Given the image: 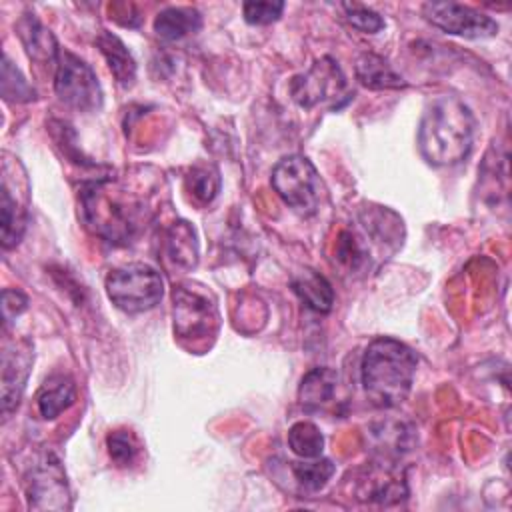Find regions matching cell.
I'll return each instance as SVG.
<instances>
[{
	"instance_id": "5bb4252c",
	"label": "cell",
	"mask_w": 512,
	"mask_h": 512,
	"mask_svg": "<svg viewBox=\"0 0 512 512\" xmlns=\"http://www.w3.org/2000/svg\"><path fill=\"white\" fill-rule=\"evenodd\" d=\"M76 400V384L72 378L64 374L50 376L36 394L38 412L44 420L58 418L64 410H68Z\"/></svg>"
},
{
	"instance_id": "ba28073f",
	"label": "cell",
	"mask_w": 512,
	"mask_h": 512,
	"mask_svg": "<svg viewBox=\"0 0 512 512\" xmlns=\"http://www.w3.org/2000/svg\"><path fill=\"white\" fill-rule=\"evenodd\" d=\"M26 498L34 510H64L70 506L68 482L60 460L44 454L26 476Z\"/></svg>"
},
{
	"instance_id": "e0dca14e",
	"label": "cell",
	"mask_w": 512,
	"mask_h": 512,
	"mask_svg": "<svg viewBox=\"0 0 512 512\" xmlns=\"http://www.w3.org/2000/svg\"><path fill=\"white\" fill-rule=\"evenodd\" d=\"M356 78L360 84L372 90H388V88H404L406 80L394 72V68L378 54H362L356 60Z\"/></svg>"
},
{
	"instance_id": "7402d4cb",
	"label": "cell",
	"mask_w": 512,
	"mask_h": 512,
	"mask_svg": "<svg viewBox=\"0 0 512 512\" xmlns=\"http://www.w3.org/2000/svg\"><path fill=\"white\" fill-rule=\"evenodd\" d=\"M288 446L294 454L310 460L318 458L324 450V436L312 422H296L288 430Z\"/></svg>"
},
{
	"instance_id": "d6986e66",
	"label": "cell",
	"mask_w": 512,
	"mask_h": 512,
	"mask_svg": "<svg viewBox=\"0 0 512 512\" xmlns=\"http://www.w3.org/2000/svg\"><path fill=\"white\" fill-rule=\"evenodd\" d=\"M26 230V208L18 204L10 194V186L2 182V206H0V234L4 250L16 246Z\"/></svg>"
},
{
	"instance_id": "6da1fadb",
	"label": "cell",
	"mask_w": 512,
	"mask_h": 512,
	"mask_svg": "<svg viewBox=\"0 0 512 512\" xmlns=\"http://www.w3.org/2000/svg\"><path fill=\"white\" fill-rule=\"evenodd\" d=\"M474 140V116L456 96H440L428 104L418 128L422 156L434 166L462 162Z\"/></svg>"
},
{
	"instance_id": "cb8c5ba5",
	"label": "cell",
	"mask_w": 512,
	"mask_h": 512,
	"mask_svg": "<svg viewBox=\"0 0 512 512\" xmlns=\"http://www.w3.org/2000/svg\"><path fill=\"white\" fill-rule=\"evenodd\" d=\"M2 96L8 102H30L36 98L34 88L26 82V78L20 74V70L4 56L2 60Z\"/></svg>"
},
{
	"instance_id": "277c9868",
	"label": "cell",
	"mask_w": 512,
	"mask_h": 512,
	"mask_svg": "<svg viewBox=\"0 0 512 512\" xmlns=\"http://www.w3.org/2000/svg\"><path fill=\"white\" fill-rule=\"evenodd\" d=\"M272 186L276 194L298 214H314L320 206L322 180L314 164L306 156H286L272 170Z\"/></svg>"
},
{
	"instance_id": "603a6c76",
	"label": "cell",
	"mask_w": 512,
	"mask_h": 512,
	"mask_svg": "<svg viewBox=\"0 0 512 512\" xmlns=\"http://www.w3.org/2000/svg\"><path fill=\"white\" fill-rule=\"evenodd\" d=\"M334 464L326 458H310V462H292V472L302 488L306 490H320L328 484L334 474Z\"/></svg>"
},
{
	"instance_id": "7c38bea8",
	"label": "cell",
	"mask_w": 512,
	"mask_h": 512,
	"mask_svg": "<svg viewBox=\"0 0 512 512\" xmlns=\"http://www.w3.org/2000/svg\"><path fill=\"white\" fill-rule=\"evenodd\" d=\"M336 390H338V374L332 368L318 366V368H312L302 378L298 388V400L306 410L318 412L332 404Z\"/></svg>"
},
{
	"instance_id": "9a60e30c",
	"label": "cell",
	"mask_w": 512,
	"mask_h": 512,
	"mask_svg": "<svg viewBox=\"0 0 512 512\" xmlns=\"http://www.w3.org/2000/svg\"><path fill=\"white\" fill-rule=\"evenodd\" d=\"M202 16L190 6H168L154 18V32L164 40H180L188 34L198 32Z\"/></svg>"
},
{
	"instance_id": "8fae6325",
	"label": "cell",
	"mask_w": 512,
	"mask_h": 512,
	"mask_svg": "<svg viewBox=\"0 0 512 512\" xmlns=\"http://www.w3.org/2000/svg\"><path fill=\"white\" fill-rule=\"evenodd\" d=\"M214 314L206 298L186 288L174 290V330L186 338H198L210 330Z\"/></svg>"
},
{
	"instance_id": "4316f807",
	"label": "cell",
	"mask_w": 512,
	"mask_h": 512,
	"mask_svg": "<svg viewBox=\"0 0 512 512\" xmlns=\"http://www.w3.org/2000/svg\"><path fill=\"white\" fill-rule=\"evenodd\" d=\"M108 452H110V458L118 464V466H128L134 462L136 458V452H138V446H136V440L130 432L126 430H118V432H112L108 436Z\"/></svg>"
},
{
	"instance_id": "7a4b0ae2",
	"label": "cell",
	"mask_w": 512,
	"mask_h": 512,
	"mask_svg": "<svg viewBox=\"0 0 512 512\" xmlns=\"http://www.w3.org/2000/svg\"><path fill=\"white\" fill-rule=\"evenodd\" d=\"M418 358L412 348L400 340L382 336L368 344L360 378L366 396L380 408H394L410 394Z\"/></svg>"
},
{
	"instance_id": "83f0119b",
	"label": "cell",
	"mask_w": 512,
	"mask_h": 512,
	"mask_svg": "<svg viewBox=\"0 0 512 512\" xmlns=\"http://www.w3.org/2000/svg\"><path fill=\"white\" fill-rule=\"evenodd\" d=\"M284 2H244L242 12L248 24H270L280 18Z\"/></svg>"
},
{
	"instance_id": "44dd1931",
	"label": "cell",
	"mask_w": 512,
	"mask_h": 512,
	"mask_svg": "<svg viewBox=\"0 0 512 512\" xmlns=\"http://www.w3.org/2000/svg\"><path fill=\"white\" fill-rule=\"evenodd\" d=\"M372 436L376 440V450H378V460H396L404 450H408V430L404 424L398 422H384L378 424L372 430Z\"/></svg>"
},
{
	"instance_id": "4fadbf2b",
	"label": "cell",
	"mask_w": 512,
	"mask_h": 512,
	"mask_svg": "<svg viewBox=\"0 0 512 512\" xmlns=\"http://www.w3.org/2000/svg\"><path fill=\"white\" fill-rule=\"evenodd\" d=\"M18 36L28 52V56L36 62H54L58 60L60 48L56 44V38L52 36V32L42 26L34 14H26L18 24H16Z\"/></svg>"
},
{
	"instance_id": "52a82bcc",
	"label": "cell",
	"mask_w": 512,
	"mask_h": 512,
	"mask_svg": "<svg viewBox=\"0 0 512 512\" xmlns=\"http://www.w3.org/2000/svg\"><path fill=\"white\" fill-rule=\"evenodd\" d=\"M290 94L302 108H314L340 96L350 98L346 92V78L332 58H322L314 62L308 72L294 76L290 82Z\"/></svg>"
},
{
	"instance_id": "9c48e42d",
	"label": "cell",
	"mask_w": 512,
	"mask_h": 512,
	"mask_svg": "<svg viewBox=\"0 0 512 512\" xmlns=\"http://www.w3.org/2000/svg\"><path fill=\"white\" fill-rule=\"evenodd\" d=\"M422 14L436 28L464 38H490L498 32L490 16L456 2H426Z\"/></svg>"
},
{
	"instance_id": "ac0fdd59",
	"label": "cell",
	"mask_w": 512,
	"mask_h": 512,
	"mask_svg": "<svg viewBox=\"0 0 512 512\" xmlns=\"http://www.w3.org/2000/svg\"><path fill=\"white\" fill-rule=\"evenodd\" d=\"M96 44L100 48V52L104 54L114 78L118 80L120 86L128 88L134 84V78H136V62L132 58V54L128 52V48L124 46V42L114 36L112 32H102L98 38H96Z\"/></svg>"
},
{
	"instance_id": "2e32d148",
	"label": "cell",
	"mask_w": 512,
	"mask_h": 512,
	"mask_svg": "<svg viewBox=\"0 0 512 512\" xmlns=\"http://www.w3.org/2000/svg\"><path fill=\"white\" fill-rule=\"evenodd\" d=\"M292 288L298 298L316 312H330L334 304V290L330 282L316 270L304 268L292 278Z\"/></svg>"
},
{
	"instance_id": "f1b7e54d",
	"label": "cell",
	"mask_w": 512,
	"mask_h": 512,
	"mask_svg": "<svg viewBox=\"0 0 512 512\" xmlns=\"http://www.w3.org/2000/svg\"><path fill=\"white\" fill-rule=\"evenodd\" d=\"M28 306V298L20 292V290H4L2 292V314H4V330L8 328V324L12 322V318H16L18 314H22Z\"/></svg>"
},
{
	"instance_id": "484cf974",
	"label": "cell",
	"mask_w": 512,
	"mask_h": 512,
	"mask_svg": "<svg viewBox=\"0 0 512 512\" xmlns=\"http://www.w3.org/2000/svg\"><path fill=\"white\" fill-rule=\"evenodd\" d=\"M190 190L192 194L202 200V202H210L216 192H218V186H220V178H218V172L214 168H206V166H198L190 172Z\"/></svg>"
},
{
	"instance_id": "ffe728a7",
	"label": "cell",
	"mask_w": 512,
	"mask_h": 512,
	"mask_svg": "<svg viewBox=\"0 0 512 512\" xmlns=\"http://www.w3.org/2000/svg\"><path fill=\"white\" fill-rule=\"evenodd\" d=\"M168 244V256L176 266L192 268L196 264V254H198V244L194 230L188 226V222H178L170 228L166 236Z\"/></svg>"
},
{
	"instance_id": "30bf717a",
	"label": "cell",
	"mask_w": 512,
	"mask_h": 512,
	"mask_svg": "<svg viewBox=\"0 0 512 512\" xmlns=\"http://www.w3.org/2000/svg\"><path fill=\"white\" fill-rule=\"evenodd\" d=\"M34 354L28 342H4L2 348V412L10 414L18 406Z\"/></svg>"
},
{
	"instance_id": "3957f363",
	"label": "cell",
	"mask_w": 512,
	"mask_h": 512,
	"mask_svg": "<svg viewBox=\"0 0 512 512\" xmlns=\"http://www.w3.org/2000/svg\"><path fill=\"white\" fill-rule=\"evenodd\" d=\"M82 204L88 224L108 242H128L140 226V206L110 198L100 184L84 190Z\"/></svg>"
},
{
	"instance_id": "8992f818",
	"label": "cell",
	"mask_w": 512,
	"mask_h": 512,
	"mask_svg": "<svg viewBox=\"0 0 512 512\" xmlns=\"http://www.w3.org/2000/svg\"><path fill=\"white\" fill-rule=\"evenodd\" d=\"M54 90L68 108L78 112H94L102 106V88L96 72L68 50L58 54Z\"/></svg>"
},
{
	"instance_id": "d4e9b609",
	"label": "cell",
	"mask_w": 512,
	"mask_h": 512,
	"mask_svg": "<svg viewBox=\"0 0 512 512\" xmlns=\"http://www.w3.org/2000/svg\"><path fill=\"white\" fill-rule=\"evenodd\" d=\"M342 10L346 12V20L364 34H376L384 28V18L362 4H342Z\"/></svg>"
},
{
	"instance_id": "5b68a950",
	"label": "cell",
	"mask_w": 512,
	"mask_h": 512,
	"mask_svg": "<svg viewBox=\"0 0 512 512\" xmlns=\"http://www.w3.org/2000/svg\"><path fill=\"white\" fill-rule=\"evenodd\" d=\"M106 292L120 310L136 314L154 308L162 300L164 280L148 264H130L108 274Z\"/></svg>"
}]
</instances>
